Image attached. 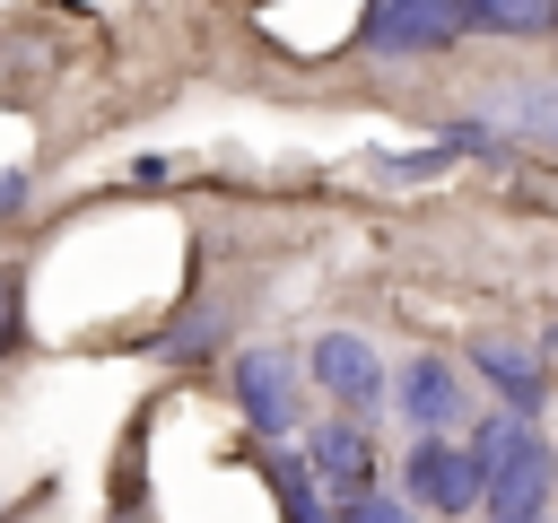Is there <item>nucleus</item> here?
Wrapping results in <instances>:
<instances>
[{
	"label": "nucleus",
	"mask_w": 558,
	"mask_h": 523,
	"mask_svg": "<svg viewBox=\"0 0 558 523\" xmlns=\"http://www.w3.org/2000/svg\"><path fill=\"white\" fill-rule=\"evenodd\" d=\"M471 453L488 471V523H541L549 514V488H558V445L532 427V418H480L471 427Z\"/></svg>",
	"instance_id": "1"
},
{
	"label": "nucleus",
	"mask_w": 558,
	"mask_h": 523,
	"mask_svg": "<svg viewBox=\"0 0 558 523\" xmlns=\"http://www.w3.org/2000/svg\"><path fill=\"white\" fill-rule=\"evenodd\" d=\"M462 35H480L471 0H366L357 17V52L375 61H427V52H453Z\"/></svg>",
	"instance_id": "2"
},
{
	"label": "nucleus",
	"mask_w": 558,
	"mask_h": 523,
	"mask_svg": "<svg viewBox=\"0 0 558 523\" xmlns=\"http://www.w3.org/2000/svg\"><path fill=\"white\" fill-rule=\"evenodd\" d=\"M401 497H410L418 514H480V506H488V471H480L471 445L418 436V445L401 453Z\"/></svg>",
	"instance_id": "3"
},
{
	"label": "nucleus",
	"mask_w": 558,
	"mask_h": 523,
	"mask_svg": "<svg viewBox=\"0 0 558 523\" xmlns=\"http://www.w3.org/2000/svg\"><path fill=\"white\" fill-rule=\"evenodd\" d=\"M305 375H314V392H323V401H340V418L384 410V349H375L366 331H314Z\"/></svg>",
	"instance_id": "4"
},
{
	"label": "nucleus",
	"mask_w": 558,
	"mask_h": 523,
	"mask_svg": "<svg viewBox=\"0 0 558 523\" xmlns=\"http://www.w3.org/2000/svg\"><path fill=\"white\" fill-rule=\"evenodd\" d=\"M296 462L314 471V488H323L331 506H349V497H366V488H375L384 445L366 436V418H314V436L296 445Z\"/></svg>",
	"instance_id": "5"
},
{
	"label": "nucleus",
	"mask_w": 558,
	"mask_h": 523,
	"mask_svg": "<svg viewBox=\"0 0 558 523\" xmlns=\"http://www.w3.org/2000/svg\"><path fill=\"white\" fill-rule=\"evenodd\" d=\"M392 410H401L418 436H453V427H471V375H462L453 357H410V366L392 375Z\"/></svg>",
	"instance_id": "6"
},
{
	"label": "nucleus",
	"mask_w": 558,
	"mask_h": 523,
	"mask_svg": "<svg viewBox=\"0 0 558 523\" xmlns=\"http://www.w3.org/2000/svg\"><path fill=\"white\" fill-rule=\"evenodd\" d=\"M471 122H488L506 148H549L558 157V78H497V87H480Z\"/></svg>",
	"instance_id": "7"
},
{
	"label": "nucleus",
	"mask_w": 558,
	"mask_h": 523,
	"mask_svg": "<svg viewBox=\"0 0 558 523\" xmlns=\"http://www.w3.org/2000/svg\"><path fill=\"white\" fill-rule=\"evenodd\" d=\"M235 410H244L253 436H296V357L244 349L235 357Z\"/></svg>",
	"instance_id": "8"
},
{
	"label": "nucleus",
	"mask_w": 558,
	"mask_h": 523,
	"mask_svg": "<svg viewBox=\"0 0 558 523\" xmlns=\"http://www.w3.org/2000/svg\"><path fill=\"white\" fill-rule=\"evenodd\" d=\"M471 366L488 375V392H497V410H506V418H532V427H541V401H549L541 349H514L506 331H488V340H471Z\"/></svg>",
	"instance_id": "9"
},
{
	"label": "nucleus",
	"mask_w": 558,
	"mask_h": 523,
	"mask_svg": "<svg viewBox=\"0 0 558 523\" xmlns=\"http://www.w3.org/2000/svg\"><path fill=\"white\" fill-rule=\"evenodd\" d=\"M471 17L497 44H558V0H471Z\"/></svg>",
	"instance_id": "10"
},
{
	"label": "nucleus",
	"mask_w": 558,
	"mask_h": 523,
	"mask_svg": "<svg viewBox=\"0 0 558 523\" xmlns=\"http://www.w3.org/2000/svg\"><path fill=\"white\" fill-rule=\"evenodd\" d=\"M218 331H227V314H218V305H192V314H174V323L157 331V357H166V366H192V357L218 349Z\"/></svg>",
	"instance_id": "11"
},
{
	"label": "nucleus",
	"mask_w": 558,
	"mask_h": 523,
	"mask_svg": "<svg viewBox=\"0 0 558 523\" xmlns=\"http://www.w3.org/2000/svg\"><path fill=\"white\" fill-rule=\"evenodd\" d=\"M462 148L453 139H436V148H410V157H375V183H427V174H445Z\"/></svg>",
	"instance_id": "12"
},
{
	"label": "nucleus",
	"mask_w": 558,
	"mask_h": 523,
	"mask_svg": "<svg viewBox=\"0 0 558 523\" xmlns=\"http://www.w3.org/2000/svg\"><path fill=\"white\" fill-rule=\"evenodd\" d=\"M331 523H427L410 497H392V488H366V497H349V506H331Z\"/></svg>",
	"instance_id": "13"
},
{
	"label": "nucleus",
	"mask_w": 558,
	"mask_h": 523,
	"mask_svg": "<svg viewBox=\"0 0 558 523\" xmlns=\"http://www.w3.org/2000/svg\"><path fill=\"white\" fill-rule=\"evenodd\" d=\"M17 340H26V279L17 262H0V366L17 357Z\"/></svg>",
	"instance_id": "14"
},
{
	"label": "nucleus",
	"mask_w": 558,
	"mask_h": 523,
	"mask_svg": "<svg viewBox=\"0 0 558 523\" xmlns=\"http://www.w3.org/2000/svg\"><path fill=\"white\" fill-rule=\"evenodd\" d=\"M26 192H35V166H9V174H0V218L26 209Z\"/></svg>",
	"instance_id": "15"
}]
</instances>
